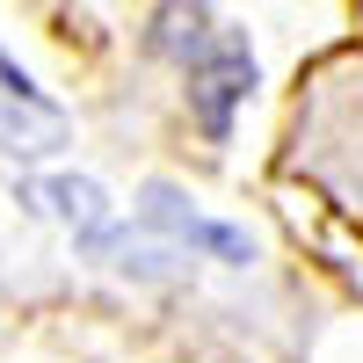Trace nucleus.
Returning a JSON list of instances; mask_svg holds the SVG:
<instances>
[{
    "mask_svg": "<svg viewBox=\"0 0 363 363\" xmlns=\"http://www.w3.org/2000/svg\"><path fill=\"white\" fill-rule=\"evenodd\" d=\"M313 87H320V102L335 109V116H349V124L363 131V66H356V58H342V66H335V73H320ZM335 196H342L349 211H363V182H342Z\"/></svg>",
    "mask_w": 363,
    "mask_h": 363,
    "instance_id": "f03ea898",
    "label": "nucleus"
},
{
    "mask_svg": "<svg viewBox=\"0 0 363 363\" xmlns=\"http://www.w3.org/2000/svg\"><path fill=\"white\" fill-rule=\"evenodd\" d=\"M51 138H58V109L8 66V58H0V145H15V153H44Z\"/></svg>",
    "mask_w": 363,
    "mask_h": 363,
    "instance_id": "f257e3e1",
    "label": "nucleus"
}]
</instances>
